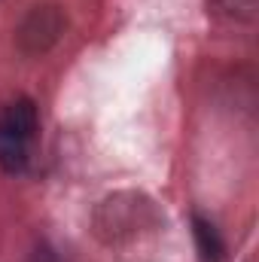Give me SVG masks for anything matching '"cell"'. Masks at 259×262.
Returning <instances> with one entry per match:
<instances>
[{
    "instance_id": "1",
    "label": "cell",
    "mask_w": 259,
    "mask_h": 262,
    "mask_svg": "<svg viewBox=\"0 0 259 262\" xmlns=\"http://www.w3.org/2000/svg\"><path fill=\"white\" fill-rule=\"evenodd\" d=\"M162 207L137 189H122L101 198L92 213V232L107 247H128L162 229Z\"/></svg>"
},
{
    "instance_id": "2",
    "label": "cell",
    "mask_w": 259,
    "mask_h": 262,
    "mask_svg": "<svg viewBox=\"0 0 259 262\" xmlns=\"http://www.w3.org/2000/svg\"><path fill=\"white\" fill-rule=\"evenodd\" d=\"M40 128V116L31 98H15L0 110V168L18 174L31 162V143Z\"/></svg>"
},
{
    "instance_id": "3",
    "label": "cell",
    "mask_w": 259,
    "mask_h": 262,
    "mask_svg": "<svg viewBox=\"0 0 259 262\" xmlns=\"http://www.w3.org/2000/svg\"><path fill=\"white\" fill-rule=\"evenodd\" d=\"M64 28H67V18L55 3L34 6V9L21 18L18 31H15V46H18V52L28 55V58L46 55V52L61 40Z\"/></svg>"
},
{
    "instance_id": "4",
    "label": "cell",
    "mask_w": 259,
    "mask_h": 262,
    "mask_svg": "<svg viewBox=\"0 0 259 262\" xmlns=\"http://www.w3.org/2000/svg\"><path fill=\"white\" fill-rule=\"evenodd\" d=\"M207 12L226 25H253L256 0H207Z\"/></svg>"
},
{
    "instance_id": "5",
    "label": "cell",
    "mask_w": 259,
    "mask_h": 262,
    "mask_svg": "<svg viewBox=\"0 0 259 262\" xmlns=\"http://www.w3.org/2000/svg\"><path fill=\"white\" fill-rule=\"evenodd\" d=\"M192 226H195V244H198L201 262H220L223 259V238L213 229V223H207L204 216H192Z\"/></svg>"
}]
</instances>
